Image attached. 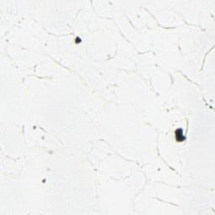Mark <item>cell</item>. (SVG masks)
Masks as SVG:
<instances>
[{
  "mask_svg": "<svg viewBox=\"0 0 215 215\" xmlns=\"http://www.w3.org/2000/svg\"><path fill=\"white\" fill-rule=\"evenodd\" d=\"M175 137H176V139H177V141H179V142H182V141L185 140V139H186V137L183 135V131L181 129H178L176 130V132H175Z\"/></svg>",
  "mask_w": 215,
  "mask_h": 215,
  "instance_id": "1",
  "label": "cell"
}]
</instances>
